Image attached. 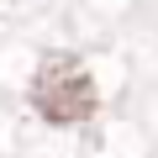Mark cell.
I'll list each match as a JSON object with an SVG mask.
<instances>
[{
  "instance_id": "cell-1",
  "label": "cell",
  "mask_w": 158,
  "mask_h": 158,
  "mask_svg": "<svg viewBox=\"0 0 158 158\" xmlns=\"http://www.w3.org/2000/svg\"><path fill=\"white\" fill-rule=\"evenodd\" d=\"M32 106L37 116L69 127V121H90L95 116V79L90 69L69 58V53H53L37 63V79H32Z\"/></svg>"
}]
</instances>
